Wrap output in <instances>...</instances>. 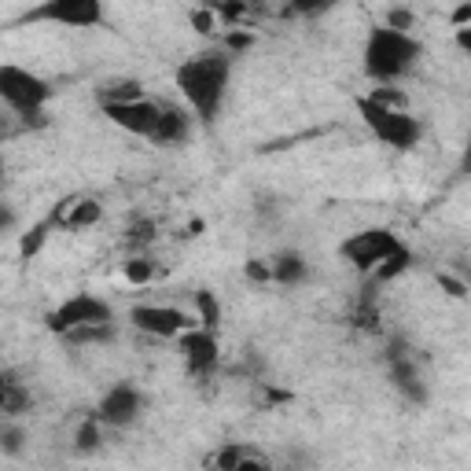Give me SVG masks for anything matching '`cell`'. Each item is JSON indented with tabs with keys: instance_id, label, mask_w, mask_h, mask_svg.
I'll use <instances>...</instances> for the list:
<instances>
[{
	"instance_id": "cell-27",
	"label": "cell",
	"mask_w": 471,
	"mask_h": 471,
	"mask_svg": "<svg viewBox=\"0 0 471 471\" xmlns=\"http://www.w3.org/2000/svg\"><path fill=\"white\" fill-rule=\"evenodd\" d=\"M383 26H391L398 34H412L417 30V15H412V8H386Z\"/></svg>"
},
{
	"instance_id": "cell-20",
	"label": "cell",
	"mask_w": 471,
	"mask_h": 471,
	"mask_svg": "<svg viewBox=\"0 0 471 471\" xmlns=\"http://www.w3.org/2000/svg\"><path fill=\"white\" fill-rule=\"evenodd\" d=\"M412 262H417V258H412V251H409V247L402 243L398 251H394L391 258H386V262H383V265L372 272V276H376V284H391V280H398L402 272H409V269H412Z\"/></svg>"
},
{
	"instance_id": "cell-19",
	"label": "cell",
	"mask_w": 471,
	"mask_h": 471,
	"mask_svg": "<svg viewBox=\"0 0 471 471\" xmlns=\"http://www.w3.org/2000/svg\"><path fill=\"white\" fill-rule=\"evenodd\" d=\"M63 343H70V346H107V343H115V324H85V328L70 331V336H63Z\"/></svg>"
},
{
	"instance_id": "cell-3",
	"label": "cell",
	"mask_w": 471,
	"mask_h": 471,
	"mask_svg": "<svg viewBox=\"0 0 471 471\" xmlns=\"http://www.w3.org/2000/svg\"><path fill=\"white\" fill-rule=\"evenodd\" d=\"M55 89L52 81H45L41 74L26 70V67H15V63H4L0 67V100L8 103L12 115L26 126V129H45L48 126V103H52Z\"/></svg>"
},
{
	"instance_id": "cell-34",
	"label": "cell",
	"mask_w": 471,
	"mask_h": 471,
	"mask_svg": "<svg viewBox=\"0 0 471 471\" xmlns=\"http://www.w3.org/2000/svg\"><path fill=\"white\" fill-rule=\"evenodd\" d=\"M453 41H457V48H460V52H467V55H471V26L457 30V34H453Z\"/></svg>"
},
{
	"instance_id": "cell-37",
	"label": "cell",
	"mask_w": 471,
	"mask_h": 471,
	"mask_svg": "<svg viewBox=\"0 0 471 471\" xmlns=\"http://www.w3.org/2000/svg\"><path fill=\"white\" fill-rule=\"evenodd\" d=\"M457 272H460V280H464L467 291H471V265H460V262H457Z\"/></svg>"
},
{
	"instance_id": "cell-9",
	"label": "cell",
	"mask_w": 471,
	"mask_h": 471,
	"mask_svg": "<svg viewBox=\"0 0 471 471\" xmlns=\"http://www.w3.org/2000/svg\"><path fill=\"white\" fill-rule=\"evenodd\" d=\"M383 357H386V372H391V383L398 386V394H402L405 402H412V405H424V402H427V383H424L420 365L412 361L409 343L394 339L391 346H386Z\"/></svg>"
},
{
	"instance_id": "cell-29",
	"label": "cell",
	"mask_w": 471,
	"mask_h": 471,
	"mask_svg": "<svg viewBox=\"0 0 471 471\" xmlns=\"http://www.w3.org/2000/svg\"><path fill=\"white\" fill-rule=\"evenodd\" d=\"M191 30H196V34H214V30H221V26H217V12H214V8H196V12H191Z\"/></svg>"
},
{
	"instance_id": "cell-18",
	"label": "cell",
	"mask_w": 471,
	"mask_h": 471,
	"mask_svg": "<svg viewBox=\"0 0 471 471\" xmlns=\"http://www.w3.org/2000/svg\"><path fill=\"white\" fill-rule=\"evenodd\" d=\"M122 276L133 288H148L162 276V262H155L151 255H129L126 265H122Z\"/></svg>"
},
{
	"instance_id": "cell-36",
	"label": "cell",
	"mask_w": 471,
	"mask_h": 471,
	"mask_svg": "<svg viewBox=\"0 0 471 471\" xmlns=\"http://www.w3.org/2000/svg\"><path fill=\"white\" fill-rule=\"evenodd\" d=\"M0 229H4V232L15 229V210H12V207H4V221H0Z\"/></svg>"
},
{
	"instance_id": "cell-7",
	"label": "cell",
	"mask_w": 471,
	"mask_h": 471,
	"mask_svg": "<svg viewBox=\"0 0 471 471\" xmlns=\"http://www.w3.org/2000/svg\"><path fill=\"white\" fill-rule=\"evenodd\" d=\"M129 324L151 339H181L184 331L199 328L196 313L177 310V306H155V302H136L129 310Z\"/></svg>"
},
{
	"instance_id": "cell-6",
	"label": "cell",
	"mask_w": 471,
	"mask_h": 471,
	"mask_svg": "<svg viewBox=\"0 0 471 471\" xmlns=\"http://www.w3.org/2000/svg\"><path fill=\"white\" fill-rule=\"evenodd\" d=\"M402 247V240L391 229H365V232H353L339 243V255L346 265H353L357 272H376L386 258Z\"/></svg>"
},
{
	"instance_id": "cell-10",
	"label": "cell",
	"mask_w": 471,
	"mask_h": 471,
	"mask_svg": "<svg viewBox=\"0 0 471 471\" xmlns=\"http://www.w3.org/2000/svg\"><path fill=\"white\" fill-rule=\"evenodd\" d=\"M100 110H103V115L115 122L118 129H126V133H133V136H141V141H155L166 103H158V100H136V103L100 107Z\"/></svg>"
},
{
	"instance_id": "cell-26",
	"label": "cell",
	"mask_w": 471,
	"mask_h": 471,
	"mask_svg": "<svg viewBox=\"0 0 471 471\" xmlns=\"http://www.w3.org/2000/svg\"><path fill=\"white\" fill-rule=\"evenodd\" d=\"M243 460H247V450L240 446V442H225V446L214 453V467L217 471H236Z\"/></svg>"
},
{
	"instance_id": "cell-13",
	"label": "cell",
	"mask_w": 471,
	"mask_h": 471,
	"mask_svg": "<svg viewBox=\"0 0 471 471\" xmlns=\"http://www.w3.org/2000/svg\"><path fill=\"white\" fill-rule=\"evenodd\" d=\"M52 225L55 229H67V232H85V229H96L103 221V207L100 199H89V196H70L55 207L52 214Z\"/></svg>"
},
{
	"instance_id": "cell-21",
	"label": "cell",
	"mask_w": 471,
	"mask_h": 471,
	"mask_svg": "<svg viewBox=\"0 0 471 471\" xmlns=\"http://www.w3.org/2000/svg\"><path fill=\"white\" fill-rule=\"evenodd\" d=\"M52 232H55L52 217L37 221L34 229H26V232H22V240H19V255H22V258H34V255H41V247L48 243V236H52Z\"/></svg>"
},
{
	"instance_id": "cell-15",
	"label": "cell",
	"mask_w": 471,
	"mask_h": 471,
	"mask_svg": "<svg viewBox=\"0 0 471 471\" xmlns=\"http://www.w3.org/2000/svg\"><path fill=\"white\" fill-rule=\"evenodd\" d=\"M272 284H280V288H302L310 280V262L302 251H280V255H272Z\"/></svg>"
},
{
	"instance_id": "cell-12",
	"label": "cell",
	"mask_w": 471,
	"mask_h": 471,
	"mask_svg": "<svg viewBox=\"0 0 471 471\" xmlns=\"http://www.w3.org/2000/svg\"><path fill=\"white\" fill-rule=\"evenodd\" d=\"M177 350H181V357H184L188 372H191V376H199V379L214 376L217 365H221L217 336H214V331H207V328H191V331H184V336L177 339Z\"/></svg>"
},
{
	"instance_id": "cell-23",
	"label": "cell",
	"mask_w": 471,
	"mask_h": 471,
	"mask_svg": "<svg viewBox=\"0 0 471 471\" xmlns=\"http://www.w3.org/2000/svg\"><path fill=\"white\" fill-rule=\"evenodd\" d=\"M100 427H103V424L96 420V412H93V417L74 431V453H96L100 442H103V431H100Z\"/></svg>"
},
{
	"instance_id": "cell-33",
	"label": "cell",
	"mask_w": 471,
	"mask_h": 471,
	"mask_svg": "<svg viewBox=\"0 0 471 471\" xmlns=\"http://www.w3.org/2000/svg\"><path fill=\"white\" fill-rule=\"evenodd\" d=\"M460 177H471V136L464 141V151H460Z\"/></svg>"
},
{
	"instance_id": "cell-2",
	"label": "cell",
	"mask_w": 471,
	"mask_h": 471,
	"mask_svg": "<svg viewBox=\"0 0 471 471\" xmlns=\"http://www.w3.org/2000/svg\"><path fill=\"white\" fill-rule=\"evenodd\" d=\"M420 55H424V45L417 37L398 34V30H391V26L379 22L365 37L361 60H365V74L376 81V85L386 89V85H394V81H402L405 74L417 70Z\"/></svg>"
},
{
	"instance_id": "cell-4",
	"label": "cell",
	"mask_w": 471,
	"mask_h": 471,
	"mask_svg": "<svg viewBox=\"0 0 471 471\" xmlns=\"http://www.w3.org/2000/svg\"><path fill=\"white\" fill-rule=\"evenodd\" d=\"M357 110H361V122L372 129V136L383 141L386 148L412 151L420 144L424 126L409 107H391V103H379L376 96H361L357 100Z\"/></svg>"
},
{
	"instance_id": "cell-31",
	"label": "cell",
	"mask_w": 471,
	"mask_h": 471,
	"mask_svg": "<svg viewBox=\"0 0 471 471\" xmlns=\"http://www.w3.org/2000/svg\"><path fill=\"white\" fill-rule=\"evenodd\" d=\"M438 288L446 291L450 298H467V295H471L467 284L460 280V276H453V272H438Z\"/></svg>"
},
{
	"instance_id": "cell-8",
	"label": "cell",
	"mask_w": 471,
	"mask_h": 471,
	"mask_svg": "<svg viewBox=\"0 0 471 471\" xmlns=\"http://www.w3.org/2000/svg\"><path fill=\"white\" fill-rule=\"evenodd\" d=\"M26 19L60 22V26H74V30H93V26L103 22V4L100 0H45V4L30 8Z\"/></svg>"
},
{
	"instance_id": "cell-11",
	"label": "cell",
	"mask_w": 471,
	"mask_h": 471,
	"mask_svg": "<svg viewBox=\"0 0 471 471\" xmlns=\"http://www.w3.org/2000/svg\"><path fill=\"white\" fill-rule=\"evenodd\" d=\"M141 412H144V394L136 391L133 383H118L100 398L96 420L103 427H129V424L141 420Z\"/></svg>"
},
{
	"instance_id": "cell-1",
	"label": "cell",
	"mask_w": 471,
	"mask_h": 471,
	"mask_svg": "<svg viewBox=\"0 0 471 471\" xmlns=\"http://www.w3.org/2000/svg\"><path fill=\"white\" fill-rule=\"evenodd\" d=\"M177 89L188 103V110L196 115L199 122H214L225 107V96H229V77H232V55L214 45L207 52H196L177 67Z\"/></svg>"
},
{
	"instance_id": "cell-28",
	"label": "cell",
	"mask_w": 471,
	"mask_h": 471,
	"mask_svg": "<svg viewBox=\"0 0 471 471\" xmlns=\"http://www.w3.org/2000/svg\"><path fill=\"white\" fill-rule=\"evenodd\" d=\"M243 276L251 284H272V262H262V258H247L243 265Z\"/></svg>"
},
{
	"instance_id": "cell-24",
	"label": "cell",
	"mask_w": 471,
	"mask_h": 471,
	"mask_svg": "<svg viewBox=\"0 0 471 471\" xmlns=\"http://www.w3.org/2000/svg\"><path fill=\"white\" fill-rule=\"evenodd\" d=\"M196 321L207 331H214L221 324V302H217L214 291H196Z\"/></svg>"
},
{
	"instance_id": "cell-17",
	"label": "cell",
	"mask_w": 471,
	"mask_h": 471,
	"mask_svg": "<svg viewBox=\"0 0 471 471\" xmlns=\"http://www.w3.org/2000/svg\"><path fill=\"white\" fill-rule=\"evenodd\" d=\"M136 100H148L144 85L136 77H110L96 89V103L100 107H118V103H136Z\"/></svg>"
},
{
	"instance_id": "cell-14",
	"label": "cell",
	"mask_w": 471,
	"mask_h": 471,
	"mask_svg": "<svg viewBox=\"0 0 471 471\" xmlns=\"http://www.w3.org/2000/svg\"><path fill=\"white\" fill-rule=\"evenodd\" d=\"M191 110H184V107H166L162 110V122H158V133H155V141L151 144H158V148H181V144H188V136H191Z\"/></svg>"
},
{
	"instance_id": "cell-30",
	"label": "cell",
	"mask_w": 471,
	"mask_h": 471,
	"mask_svg": "<svg viewBox=\"0 0 471 471\" xmlns=\"http://www.w3.org/2000/svg\"><path fill=\"white\" fill-rule=\"evenodd\" d=\"M251 45H255V34H247V30H232V34L221 37V48H225V52L232 55V60H236V55H240L243 48H251Z\"/></svg>"
},
{
	"instance_id": "cell-32",
	"label": "cell",
	"mask_w": 471,
	"mask_h": 471,
	"mask_svg": "<svg viewBox=\"0 0 471 471\" xmlns=\"http://www.w3.org/2000/svg\"><path fill=\"white\" fill-rule=\"evenodd\" d=\"M464 26H471V4H460L453 12V30H464Z\"/></svg>"
},
{
	"instance_id": "cell-25",
	"label": "cell",
	"mask_w": 471,
	"mask_h": 471,
	"mask_svg": "<svg viewBox=\"0 0 471 471\" xmlns=\"http://www.w3.org/2000/svg\"><path fill=\"white\" fill-rule=\"evenodd\" d=\"M26 427L19 420H4V427H0V453L4 457H19L26 450Z\"/></svg>"
},
{
	"instance_id": "cell-22",
	"label": "cell",
	"mask_w": 471,
	"mask_h": 471,
	"mask_svg": "<svg viewBox=\"0 0 471 471\" xmlns=\"http://www.w3.org/2000/svg\"><path fill=\"white\" fill-rule=\"evenodd\" d=\"M158 240V225L151 217H141V221H133L129 232H126V243L136 247V255H148V247Z\"/></svg>"
},
{
	"instance_id": "cell-35",
	"label": "cell",
	"mask_w": 471,
	"mask_h": 471,
	"mask_svg": "<svg viewBox=\"0 0 471 471\" xmlns=\"http://www.w3.org/2000/svg\"><path fill=\"white\" fill-rule=\"evenodd\" d=\"M236 471H272V467H269V464H262V460H255V457H247Z\"/></svg>"
},
{
	"instance_id": "cell-5",
	"label": "cell",
	"mask_w": 471,
	"mask_h": 471,
	"mask_svg": "<svg viewBox=\"0 0 471 471\" xmlns=\"http://www.w3.org/2000/svg\"><path fill=\"white\" fill-rule=\"evenodd\" d=\"M110 321H115V310H110L103 298L89 295V291L70 295L67 302H60V306L45 317L48 331L52 336H60V339L70 336V331H77V328H85V324H110Z\"/></svg>"
},
{
	"instance_id": "cell-16",
	"label": "cell",
	"mask_w": 471,
	"mask_h": 471,
	"mask_svg": "<svg viewBox=\"0 0 471 471\" xmlns=\"http://www.w3.org/2000/svg\"><path fill=\"white\" fill-rule=\"evenodd\" d=\"M34 409V398H30V386H22L15 379V372L8 369L4 372V383H0V412H4V420H19L22 412Z\"/></svg>"
}]
</instances>
